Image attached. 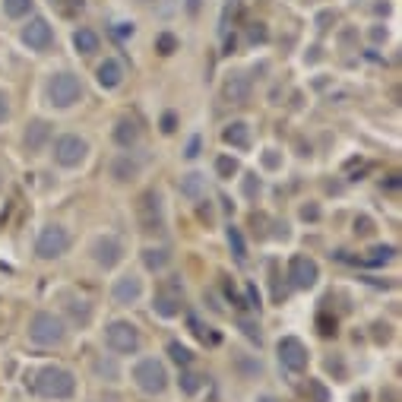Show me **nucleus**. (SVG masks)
I'll return each mask as SVG.
<instances>
[{
	"label": "nucleus",
	"mask_w": 402,
	"mask_h": 402,
	"mask_svg": "<svg viewBox=\"0 0 402 402\" xmlns=\"http://www.w3.org/2000/svg\"><path fill=\"white\" fill-rule=\"evenodd\" d=\"M35 393L45 396V399H70L76 393V377L67 368H58V364H48L35 374Z\"/></svg>",
	"instance_id": "obj_1"
},
{
	"label": "nucleus",
	"mask_w": 402,
	"mask_h": 402,
	"mask_svg": "<svg viewBox=\"0 0 402 402\" xmlns=\"http://www.w3.org/2000/svg\"><path fill=\"white\" fill-rule=\"evenodd\" d=\"M370 38H374V41H386V29H374V32H370Z\"/></svg>",
	"instance_id": "obj_46"
},
{
	"label": "nucleus",
	"mask_w": 402,
	"mask_h": 402,
	"mask_svg": "<svg viewBox=\"0 0 402 402\" xmlns=\"http://www.w3.org/2000/svg\"><path fill=\"white\" fill-rule=\"evenodd\" d=\"M140 219L146 225V231L162 228V197H158L156 190H149V193L140 197Z\"/></svg>",
	"instance_id": "obj_12"
},
{
	"label": "nucleus",
	"mask_w": 402,
	"mask_h": 402,
	"mask_svg": "<svg viewBox=\"0 0 402 402\" xmlns=\"http://www.w3.org/2000/svg\"><path fill=\"white\" fill-rule=\"evenodd\" d=\"M73 48L80 51V54H95V51H99V35L92 32V29H86V25H80L73 32Z\"/></svg>",
	"instance_id": "obj_22"
},
{
	"label": "nucleus",
	"mask_w": 402,
	"mask_h": 402,
	"mask_svg": "<svg viewBox=\"0 0 402 402\" xmlns=\"http://www.w3.org/2000/svg\"><path fill=\"white\" fill-rule=\"evenodd\" d=\"M215 172H219V178H235V174H238V158L219 156L215 158Z\"/></svg>",
	"instance_id": "obj_26"
},
{
	"label": "nucleus",
	"mask_w": 402,
	"mask_h": 402,
	"mask_svg": "<svg viewBox=\"0 0 402 402\" xmlns=\"http://www.w3.org/2000/svg\"><path fill=\"white\" fill-rule=\"evenodd\" d=\"M51 41H54V32H51V25L45 16H32L29 23L23 25V45L32 51H48Z\"/></svg>",
	"instance_id": "obj_10"
},
{
	"label": "nucleus",
	"mask_w": 402,
	"mask_h": 402,
	"mask_svg": "<svg viewBox=\"0 0 402 402\" xmlns=\"http://www.w3.org/2000/svg\"><path fill=\"white\" fill-rule=\"evenodd\" d=\"M86 156H89V143L76 137V133H67V137H60L54 143V162L60 168H76V165L86 162Z\"/></svg>",
	"instance_id": "obj_7"
},
{
	"label": "nucleus",
	"mask_w": 402,
	"mask_h": 402,
	"mask_svg": "<svg viewBox=\"0 0 402 402\" xmlns=\"http://www.w3.org/2000/svg\"><path fill=\"white\" fill-rule=\"evenodd\" d=\"M260 190H263V184H260V178H257V174H247L244 178V197H260Z\"/></svg>",
	"instance_id": "obj_33"
},
{
	"label": "nucleus",
	"mask_w": 402,
	"mask_h": 402,
	"mask_svg": "<svg viewBox=\"0 0 402 402\" xmlns=\"http://www.w3.org/2000/svg\"><path fill=\"white\" fill-rule=\"evenodd\" d=\"M143 295V282L137 279V276H121V279L115 282V288H111V298H115L117 304H137Z\"/></svg>",
	"instance_id": "obj_13"
},
{
	"label": "nucleus",
	"mask_w": 402,
	"mask_h": 402,
	"mask_svg": "<svg viewBox=\"0 0 402 402\" xmlns=\"http://www.w3.org/2000/svg\"><path fill=\"white\" fill-rule=\"evenodd\" d=\"M288 279H292L295 288H314L317 279H320V266H317V260H311V257L298 254L288 263Z\"/></svg>",
	"instance_id": "obj_9"
},
{
	"label": "nucleus",
	"mask_w": 402,
	"mask_h": 402,
	"mask_svg": "<svg viewBox=\"0 0 402 402\" xmlns=\"http://www.w3.org/2000/svg\"><path fill=\"white\" fill-rule=\"evenodd\" d=\"M105 339H108V348L117 355H137L140 352V329L133 327L130 320H115V323H108L105 329Z\"/></svg>",
	"instance_id": "obj_4"
},
{
	"label": "nucleus",
	"mask_w": 402,
	"mask_h": 402,
	"mask_svg": "<svg viewBox=\"0 0 402 402\" xmlns=\"http://www.w3.org/2000/svg\"><path fill=\"white\" fill-rule=\"evenodd\" d=\"M317 215H320V209H317V206H304V209H301V219H317Z\"/></svg>",
	"instance_id": "obj_43"
},
{
	"label": "nucleus",
	"mask_w": 402,
	"mask_h": 402,
	"mask_svg": "<svg viewBox=\"0 0 402 402\" xmlns=\"http://www.w3.org/2000/svg\"><path fill=\"white\" fill-rule=\"evenodd\" d=\"M168 355H172L174 364H190V362H193L190 348H187V345H181V342H172V345H168Z\"/></svg>",
	"instance_id": "obj_28"
},
{
	"label": "nucleus",
	"mask_w": 402,
	"mask_h": 402,
	"mask_svg": "<svg viewBox=\"0 0 402 402\" xmlns=\"http://www.w3.org/2000/svg\"><path fill=\"white\" fill-rule=\"evenodd\" d=\"M257 402H279L276 396H257Z\"/></svg>",
	"instance_id": "obj_47"
},
{
	"label": "nucleus",
	"mask_w": 402,
	"mask_h": 402,
	"mask_svg": "<svg viewBox=\"0 0 402 402\" xmlns=\"http://www.w3.org/2000/svg\"><path fill=\"white\" fill-rule=\"evenodd\" d=\"M241 329H244L247 339H257V342H260V327H257L254 320H241Z\"/></svg>",
	"instance_id": "obj_35"
},
{
	"label": "nucleus",
	"mask_w": 402,
	"mask_h": 402,
	"mask_svg": "<svg viewBox=\"0 0 402 402\" xmlns=\"http://www.w3.org/2000/svg\"><path fill=\"white\" fill-rule=\"evenodd\" d=\"M263 165H266V168H279L282 158L276 156V149H266V152H263Z\"/></svg>",
	"instance_id": "obj_36"
},
{
	"label": "nucleus",
	"mask_w": 402,
	"mask_h": 402,
	"mask_svg": "<svg viewBox=\"0 0 402 402\" xmlns=\"http://www.w3.org/2000/svg\"><path fill=\"white\" fill-rule=\"evenodd\" d=\"M140 3H152V0H140Z\"/></svg>",
	"instance_id": "obj_48"
},
{
	"label": "nucleus",
	"mask_w": 402,
	"mask_h": 402,
	"mask_svg": "<svg viewBox=\"0 0 402 402\" xmlns=\"http://www.w3.org/2000/svg\"><path fill=\"white\" fill-rule=\"evenodd\" d=\"M115 143L121 149H133L137 143H140V127H137V121H130V117H123V121L115 123Z\"/></svg>",
	"instance_id": "obj_17"
},
{
	"label": "nucleus",
	"mask_w": 402,
	"mask_h": 402,
	"mask_svg": "<svg viewBox=\"0 0 402 402\" xmlns=\"http://www.w3.org/2000/svg\"><path fill=\"white\" fill-rule=\"evenodd\" d=\"M133 380H137V386H140L143 393L158 396V393H165V386H168V370H165V364L158 362V358H143V362L133 368Z\"/></svg>",
	"instance_id": "obj_5"
},
{
	"label": "nucleus",
	"mask_w": 402,
	"mask_h": 402,
	"mask_svg": "<svg viewBox=\"0 0 402 402\" xmlns=\"http://www.w3.org/2000/svg\"><path fill=\"white\" fill-rule=\"evenodd\" d=\"M386 187H390V190H399V174H390V178H386Z\"/></svg>",
	"instance_id": "obj_45"
},
{
	"label": "nucleus",
	"mask_w": 402,
	"mask_h": 402,
	"mask_svg": "<svg viewBox=\"0 0 402 402\" xmlns=\"http://www.w3.org/2000/svg\"><path fill=\"white\" fill-rule=\"evenodd\" d=\"M250 80H247L244 73H231L228 80H225V86H222V92H225V99L235 102V105H244L247 99H250Z\"/></svg>",
	"instance_id": "obj_14"
},
{
	"label": "nucleus",
	"mask_w": 402,
	"mask_h": 402,
	"mask_svg": "<svg viewBox=\"0 0 402 402\" xmlns=\"http://www.w3.org/2000/svg\"><path fill=\"white\" fill-rule=\"evenodd\" d=\"M222 140L228 146H238V149H247L250 146V127L244 121H231L225 130H222Z\"/></svg>",
	"instance_id": "obj_18"
},
{
	"label": "nucleus",
	"mask_w": 402,
	"mask_h": 402,
	"mask_svg": "<svg viewBox=\"0 0 402 402\" xmlns=\"http://www.w3.org/2000/svg\"><path fill=\"white\" fill-rule=\"evenodd\" d=\"M156 48H158V54H174V48H178V38H174L172 32H162L156 38Z\"/></svg>",
	"instance_id": "obj_30"
},
{
	"label": "nucleus",
	"mask_w": 402,
	"mask_h": 402,
	"mask_svg": "<svg viewBox=\"0 0 402 402\" xmlns=\"http://www.w3.org/2000/svg\"><path fill=\"white\" fill-rule=\"evenodd\" d=\"M355 231H362V235L374 231V228H370V219H364V215H362V219H355Z\"/></svg>",
	"instance_id": "obj_40"
},
{
	"label": "nucleus",
	"mask_w": 402,
	"mask_h": 402,
	"mask_svg": "<svg viewBox=\"0 0 402 402\" xmlns=\"http://www.w3.org/2000/svg\"><path fill=\"white\" fill-rule=\"evenodd\" d=\"M156 314H162V317H174V314H181V307H178V298L174 295H156Z\"/></svg>",
	"instance_id": "obj_25"
},
{
	"label": "nucleus",
	"mask_w": 402,
	"mask_h": 402,
	"mask_svg": "<svg viewBox=\"0 0 402 402\" xmlns=\"http://www.w3.org/2000/svg\"><path fill=\"white\" fill-rule=\"evenodd\" d=\"M200 146H203V140H200V137H190L187 152H184V156H187V158H197L200 156Z\"/></svg>",
	"instance_id": "obj_37"
},
{
	"label": "nucleus",
	"mask_w": 402,
	"mask_h": 402,
	"mask_svg": "<svg viewBox=\"0 0 402 402\" xmlns=\"http://www.w3.org/2000/svg\"><path fill=\"white\" fill-rule=\"evenodd\" d=\"M95 76H99V86L102 89H117L123 82V67L117 64L115 58H108L99 64V70H95Z\"/></svg>",
	"instance_id": "obj_16"
},
{
	"label": "nucleus",
	"mask_w": 402,
	"mask_h": 402,
	"mask_svg": "<svg viewBox=\"0 0 402 402\" xmlns=\"http://www.w3.org/2000/svg\"><path fill=\"white\" fill-rule=\"evenodd\" d=\"M3 13L10 19H23L32 13V0H3Z\"/></svg>",
	"instance_id": "obj_23"
},
{
	"label": "nucleus",
	"mask_w": 402,
	"mask_h": 402,
	"mask_svg": "<svg viewBox=\"0 0 402 402\" xmlns=\"http://www.w3.org/2000/svg\"><path fill=\"white\" fill-rule=\"evenodd\" d=\"M67 336V327L60 317H54V314L41 311L32 317V323H29V339H32L35 345H60Z\"/></svg>",
	"instance_id": "obj_3"
},
{
	"label": "nucleus",
	"mask_w": 402,
	"mask_h": 402,
	"mask_svg": "<svg viewBox=\"0 0 402 402\" xmlns=\"http://www.w3.org/2000/svg\"><path fill=\"white\" fill-rule=\"evenodd\" d=\"M92 260L99 263L102 270H111V266H117V263L123 260V244L117 238H95V244H92Z\"/></svg>",
	"instance_id": "obj_11"
},
{
	"label": "nucleus",
	"mask_w": 402,
	"mask_h": 402,
	"mask_svg": "<svg viewBox=\"0 0 402 402\" xmlns=\"http://www.w3.org/2000/svg\"><path fill=\"white\" fill-rule=\"evenodd\" d=\"M228 244H231V254L238 257V260H244L247 257V247H244V238H241V231L231 225L228 228Z\"/></svg>",
	"instance_id": "obj_29"
},
{
	"label": "nucleus",
	"mask_w": 402,
	"mask_h": 402,
	"mask_svg": "<svg viewBox=\"0 0 402 402\" xmlns=\"http://www.w3.org/2000/svg\"><path fill=\"white\" fill-rule=\"evenodd\" d=\"M70 317H73L76 323H82V327H86V323L92 320V307L86 301H73V304H70Z\"/></svg>",
	"instance_id": "obj_27"
},
{
	"label": "nucleus",
	"mask_w": 402,
	"mask_h": 402,
	"mask_svg": "<svg viewBox=\"0 0 402 402\" xmlns=\"http://www.w3.org/2000/svg\"><path fill=\"white\" fill-rule=\"evenodd\" d=\"M25 149L29 152H41L45 149V143L51 140V123L48 121H32L29 127H25Z\"/></svg>",
	"instance_id": "obj_15"
},
{
	"label": "nucleus",
	"mask_w": 402,
	"mask_h": 402,
	"mask_svg": "<svg viewBox=\"0 0 402 402\" xmlns=\"http://www.w3.org/2000/svg\"><path fill=\"white\" fill-rule=\"evenodd\" d=\"M307 390H311V399H314V402H329L327 386H323L320 380H307Z\"/></svg>",
	"instance_id": "obj_32"
},
{
	"label": "nucleus",
	"mask_w": 402,
	"mask_h": 402,
	"mask_svg": "<svg viewBox=\"0 0 402 402\" xmlns=\"http://www.w3.org/2000/svg\"><path fill=\"white\" fill-rule=\"evenodd\" d=\"M82 99V82L76 73L64 70V73H54L48 80V102L54 108H73Z\"/></svg>",
	"instance_id": "obj_2"
},
{
	"label": "nucleus",
	"mask_w": 402,
	"mask_h": 402,
	"mask_svg": "<svg viewBox=\"0 0 402 402\" xmlns=\"http://www.w3.org/2000/svg\"><path fill=\"white\" fill-rule=\"evenodd\" d=\"M121 38H127V35H133V23H117V29H115Z\"/></svg>",
	"instance_id": "obj_41"
},
{
	"label": "nucleus",
	"mask_w": 402,
	"mask_h": 402,
	"mask_svg": "<svg viewBox=\"0 0 402 402\" xmlns=\"http://www.w3.org/2000/svg\"><path fill=\"white\" fill-rule=\"evenodd\" d=\"M393 254H396V247H390V244L374 247V250H370V254L364 257V263H368V266H383V263L393 260Z\"/></svg>",
	"instance_id": "obj_24"
},
{
	"label": "nucleus",
	"mask_w": 402,
	"mask_h": 402,
	"mask_svg": "<svg viewBox=\"0 0 402 402\" xmlns=\"http://www.w3.org/2000/svg\"><path fill=\"white\" fill-rule=\"evenodd\" d=\"M307 358H311V355H307V345H304L301 339H295V336L279 339V362L285 370L301 374V370L307 368Z\"/></svg>",
	"instance_id": "obj_8"
},
{
	"label": "nucleus",
	"mask_w": 402,
	"mask_h": 402,
	"mask_svg": "<svg viewBox=\"0 0 402 402\" xmlns=\"http://www.w3.org/2000/svg\"><path fill=\"white\" fill-rule=\"evenodd\" d=\"M70 250V235H67L64 225H45L38 231V241H35V254L41 260H58Z\"/></svg>",
	"instance_id": "obj_6"
},
{
	"label": "nucleus",
	"mask_w": 402,
	"mask_h": 402,
	"mask_svg": "<svg viewBox=\"0 0 402 402\" xmlns=\"http://www.w3.org/2000/svg\"><path fill=\"white\" fill-rule=\"evenodd\" d=\"M174 123H178V121H174V115H165V117H162V130H165V133H172V130H174Z\"/></svg>",
	"instance_id": "obj_44"
},
{
	"label": "nucleus",
	"mask_w": 402,
	"mask_h": 402,
	"mask_svg": "<svg viewBox=\"0 0 402 402\" xmlns=\"http://www.w3.org/2000/svg\"><path fill=\"white\" fill-rule=\"evenodd\" d=\"M250 41H266V29H263V25H254V29H250Z\"/></svg>",
	"instance_id": "obj_42"
},
{
	"label": "nucleus",
	"mask_w": 402,
	"mask_h": 402,
	"mask_svg": "<svg viewBox=\"0 0 402 402\" xmlns=\"http://www.w3.org/2000/svg\"><path fill=\"white\" fill-rule=\"evenodd\" d=\"M7 117H10V95L7 92H0V123L7 121Z\"/></svg>",
	"instance_id": "obj_38"
},
{
	"label": "nucleus",
	"mask_w": 402,
	"mask_h": 402,
	"mask_svg": "<svg viewBox=\"0 0 402 402\" xmlns=\"http://www.w3.org/2000/svg\"><path fill=\"white\" fill-rule=\"evenodd\" d=\"M168 263H172V250L168 247H146L143 250V266L149 272H162Z\"/></svg>",
	"instance_id": "obj_19"
},
{
	"label": "nucleus",
	"mask_w": 402,
	"mask_h": 402,
	"mask_svg": "<svg viewBox=\"0 0 402 402\" xmlns=\"http://www.w3.org/2000/svg\"><path fill=\"white\" fill-rule=\"evenodd\" d=\"M247 307H260V295H257V288L254 285H247Z\"/></svg>",
	"instance_id": "obj_39"
},
{
	"label": "nucleus",
	"mask_w": 402,
	"mask_h": 402,
	"mask_svg": "<svg viewBox=\"0 0 402 402\" xmlns=\"http://www.w3.org/2000/svg\"><path fill=\"white\" fill-rule=\"evenodd\" d=\"M317 327H320L323 336H336V317H327V314H320V317H317Z\"/></svg>",
	"instance_id": "obj_34"
},
{
	"label": "nucleus",
	"mask_w": 402,
	"mask_h": 402,
	"mask_svg": "<svg viewBox=\"0 0 402 402\" xmlns=\"http://www.w3.org/2000/svg\"><path fill=\"white\" fill-rule=\"evenodd\" d=\"M111 174H115V181L127 184L140 174V162H133L130 156H121V158H115V165H111Z\"/></svg>",
	"instance_id": "obj_21"
},
{
	"label": "nucleus",
	"mask_w": 402,
	"mask_h": 402,
	"mask_svg": "<svg viewBox=\"0 0 402 402\" xmlns=\"http://www.w3.org/2000/svg\"><path fill=\"white\" fill-rule=\"evenodd\" d=\"M181 193L187 200H203V193H206V174H200V172L184 174V178H181Z\"/></svg>",
	"instance_id": "obj_20"
},
{
	"label": "nucleus",
	"mask_w": 402,
	"mask_h": 402,
	"mask_svg": "<svg viewBox=\"0 0 402 402\" xmlns=\"http://www.w3.org/2000/svg\"><path fill=\"white\" fill-rule=\"evenodd\" d=\"M200 380H203L200 374H190V370H184V374H181V390H184L187 396H193V393L200 390Z\"/></svg>",
	"instance_id": "obj_31"
}]
</instances>
